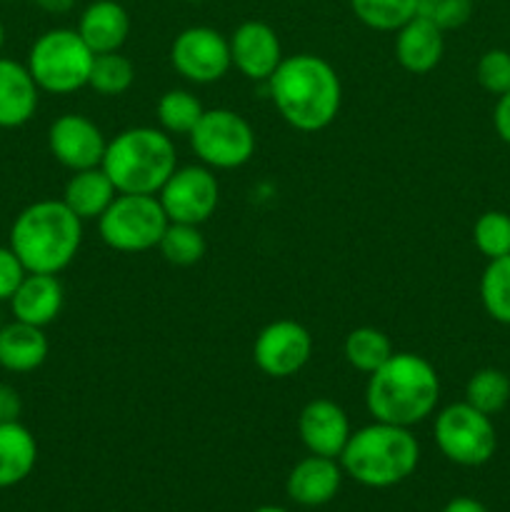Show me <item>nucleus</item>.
Listing matches in <instances>:
<instances>
[{"label": "nucleus", "mask_w": 510, "mask_h": 512, "mask_svg": "<svg viewBox=\"0 0 510 512\" xmlns=\"http://www.w3.org/2000/svg\"><path fill=\"white\" fill-rule=\"evenodd\" d=\"M135 83V68L120 50L115 53H100L93 58V68H90L88 85L100 95H115L128 93L130 85Z\"/></svg>", "instance_id": "obj_30"}, {"label": "nucleus", "mask_w": 510, "mask_h": 512, "mask_svg": "<svg viewBox=\"0 0 510 512\" xmlns=\"http://www.w3.org/2000/svg\"><path fill=\"white\" fill-rule=\"evenodd\" d=\"M93 58L78 30L53 28L35 40L25 65L43 93L70 95L88 85Z\"/></svg>", "instance_id": "obj_6"}, {"label": "nucleus", "mask_w": 510, "mask_h": 512, "mask_svg": "<svg viewBox=\"0 0 510 512\" xmlns=\"http://www.w3.org/2000/svg\"><path fill=\"white\" fill-rule=\"evenodd\" d=\"M3 48H5V25L3 20H0V53H3Z\"/></svg>", "instance_id": "obj_39"}, {"label": "nucleus", "mask_w": 510, "mask_h": 512, "mask_svg": "<svg viewBox=\"0 0 510 512\" xmlns=\"http://www.w3.org/2000/svg\"><path fill=\"white\" fill-rule=\"evenodd\" d=\"M40 88L28 65L0 55V128H20L30 123L38 110Z\"/></svg>", "instance_id": "obj_19"}, {"label": "nucleus", "mask_w": 510, "mask_h": 512, "mask_svg": "<svg viewBox=\"0 0 510 512\" xmlns=\"http://www.w3.org/2000/svg\"><path fill=\"white\" fill-rule=\"evenodd\" d=\"M48 350L50 345L43 328L20 320L0 328V368L8 373H33L45 363Z\"/></svg>", "instance_id": "obj_21"}, {"label": "nucleus", "mask_w": 510, "mask_h": 512, "mask_svg": "<svg viewBox=\"0 0 510 512\" xmlns=\"http://www.w3.org/2000/svg\"><path fill=\"white\" fill-rule=\"evenodd\" d=\"M230 60L250 80H265L283 63L280 38L263 20H245L230 35Z\"/></svg>", "instance_id": "obj_14"}, {"label": "nucleus", "mask_w": 510, "mask_h": 512, "mask_svg": "<svg viewBox=\"0 0 510 512\" xmlns=\"http://www.w3.org/2000/svg\"><path fill=\"white\" fill-rule=\"evenodd\" d=\"M433 433L440 453L463 468H480L498 448V435L490 415L480 413L465 400L440 410Z\"/></svg>", "instance_id": "obj_8"}, {"label": "nucleus", "mask_w": 510, "mask_h": 512, "mask_svg": "<svg viewBox=\"0 0 510 512\" xmlns=\"http://www.w3.org/2000/svg\"><path fill=\"white\" fill-rule=\"evenodd\" d=\"M480 300L495 323L510 325V255L488 260L480 278Z\"/></svg>", "instance_id": "obj_27"}, {"label": "nucleus", "mask_w": 510, "mask_h": 512, "mask_svg": "<svg viewBox=\"0 0 510 512\" xmlns=\"http://www.w3.org/2000/svg\"><path fill=\"white\" fill-rule=\"evenodd\" d=\"M443 512H488L480 500L475 498H465V495H460V498H453L448 505H445Z\"/></svg>", "instance_id": "obj_37"}, {"label": "nucleus", "mask_w": 510, "mask_h": 512, "mask_svg": "<svg viewBox=\"0 0 510 512\" xmlns=\"http://www.w3.org/2000/svg\"><path fill=\"white\" fill-rule=\"evenodd\" d=\"M418 15L428 18L445 33L468 23L473 15V0H420Z\"/></svg>", "instance_id": "obj_33"}, {"label": "nucleus", "mask_w": 510, "mask_h": 512, "mask_svg": "<svg viewBox=\"0 0 510 512\" xmlns=\"http://www.w3.org/2000/svg\"><path fill=\"white\" fill-rule=\"evenodd\" d=\"M100 168L113 180L118 193L158 195L178 170L175 143L163 128H128L105 148Z\"/></svg>", "instance_id": "obj_5"}, {"label": "nucleus", "mask_w": 510, "mask_h": 512, "mask_svg": "<svg viewBox=\"0 0 510 512\" xmlns=\"http://www.w3.org/2000/svg\"><path fill=\"white\" fill-rule=\"evenodd\" d=\"M205 108L200 100L188 90H168L163 98L158 100V120L160 128L168 135H190L198 120L203 118Z\"/></svg>", "instance_id": "obj_29"}, {"label": "nucleus", "mask_w": 510, "mask_h": 512, "mask_svg": "<svg viewBox=\"0 0 510 512\" xmlns=\"http://www.w3.org/2000/svg\"><path fill=\"white\" fill-rule=\"evenodd\" d=\"M438 400V373L415 353H393L383 368L370 373L365 385V408L373 420L400 428H413L430 418Z\"/></svg>", "instance_id": "obj_2"}, {"label": "nucleus", "mask_w": 510, "mask_h": 512, "mask_svg": "<svg viewBox=\"0 0 510 512\" xmlns=\"http://www.w3.org/2000/svg\"><path fill=\"white\" fill-rule=\"evenodd\" d=\"M465 403L493 418L510 403V378L498 368L478 370L465 385Z\"/></svg>", "instance_id": "obj_26"}, {"label": "nucleus", "mask_w": 510, "mask_h": 512, "mask_svg": "<svg viewBox=\"0 0 510 512\" xmlns=\"http://www.w3.org/2000/svg\"><path fill=\"white\" fill-rule=\"evenodd\" d=\"M38 463V443L23 423H0V490L23 483Z\"/></svg>", "instance_id": "obj_23"}, {"label": "nucleus", "mask_w": 510, "mask_h": 512, "mask_svg": "<svg viewBox=\"0 0 510 512\" xmlns=\"http://www.w3.org/2000/svg\"><path fill=\"white\" fill-rule=\"evenodd\" d=\"M255 512H288V510H283V508H273V505H268V508H258Z\"/></svg>", "instance_id": "obj_40"}, {"label": "nucleus", "mask_w": 510, "mask_h": 512, "mask_svg": "<svg viewBox=\"0 0 510 512\" xmlns=\"http://www.w3.org/2000/svg\"><path fill=\"white\" fill-rule=\"evenodd\" d=\"M168 223L158 195L118 193L98 218V230L103 243L118 253H145L158 248Z\"/></svg>", "instance_id": "obj_7"}, {"label": "nucleus", "mask_w": 510, "mask_h": 512, "mask_svg": "<svg viewBox=\"0 0 510 512\" xmlns=\"http://www.w3.org/2000/svg\"><path fill=\"white\" fill-rule=\"evenodd\" d=\"M340 483H343V468L338 460L308 455L290 470L285 493L303 508H320L338 495Z\"/></svg>", "instance_id": "obj_16"}, {"label": "nucleus", "mask_w": 510, "mask_h": 512, "mask_svg": "<svg viewBox=\"0 0 510 512\" xmlns=\"http://www.w3.org/2000/svg\"><path fill=\"white\" fill-rule=\"evenodd\" d=\"M475 78L480 88L493 95H503L510 90V53L503 48H493L480 55L475 65Z\"/></svg>", "instance_id": "obj_32"}, {"label": "nucleus", "mask_w": 510, "mask_h": 512, "mask_svg": "<svg viewBox=\"0 0 510 512\" xmlns=\"http://www.w3.org/2000/svg\"><path fill=\"white\" fill-rule=\"evenodd\" d=\"M493 125L498 138L503 140L505 145H510V90L498 95V103H495L493 110Z\"/></svg>", "instance_id": "obj_36"}, {"label": "nucleus", "mask_w": 510, "mask_h": 512, "mask_svg": "<svg viewBox=\"0 0 510 512\" xmlns=\"http://www.w3.org/2000/svg\"><path fill=\"white\" fill-rule=\"evenodd\" d=\"M268 90L280 118L300 133L328 128L338 118L343 103L338 73L328 60L313 53L283 58L268 78Z\"/></svg>", "instance_id": "obj_1"}, {"label": "nucleus", "mask_w": 510, "mask_h": 512, "mask_svg": "<svg viewBox=\"0 0 510 512\" xmlns=\"http://www.w3.org/2000/svg\"><path fill=\"white\" fill-rule=\"evenodd\" d=\"M35 3H38L40 8L50 10V13H65V10H70L73 0H35Z\"/></svg>", "instance_id": "obj_38"}, {"label": "nucleus", "mask_w": 510, "mask_h": 512, "mask_svg": "<svg viewBox=\"0 0 510 512\" xmlns=\"http://www.w3.org/2000/svg\"><path fill=\"white\" fill-rule=\"evenodd\" d=\"M48 148L63 168L78 173V170L103 165L108 140L90 118L78 113H65L50 125Z\"/></svg>", "instance_id": "obj_13"}, {"label": "nucleus", "mask_w": 510, "mask_h": 512, "mask_svg": "<svg viewBox=\"0 0 510 512\" xmlns=\"http://www.w3.org/2000/svg\"><path fill=\"white\" fill-rule=\"evenodd\" d=\"M340 468L365 488H393L415 473L420 463V445L410 428L378 423L350 433L340 453Z\"/></svg>", "instance_id": "obj_4"}, {"label": "nucleus", "mask_w": 510, "mask_h": 512, "mask_svg": "<svg viewBox=\"0 0 510 512\" xmlns=\"http://www.w3.org/2000/svg\"><path fill=\"white\" fill-rule=\"evenodd\" d=\"M115 195L118 190H115L113 180L105 175V170L88 168L70 175V180L65 183L63 203L85 223V220H98L113 203Z\"/></svg>", "instance_id": "obj_22"}, {"label": "nucleus", "mask_w": 510, "mask_h": 512, "mask_svg": "<svg viewBox=\"0 0 510 512\" xmlns=\"http://www.w3.org/2000/svg\"><path fill=\"white\" fill-rule=\"evenodd\" d=\"M473 243L488 260L510 255V215L503 210H488L473 225Z\"/></svg>", "instance_id": "obj_31"}, {"label": "nucleus", "mask_w": 510, "mask_h": 512, "mask_svg": "<svg viewBox=\"0 0 510 512\" xmlns=\"http://www.w3.org/2000/svg\"><path fill=\"white\" fill-rule=\"evenodd\" d=\"M395 33H398L395 35V58H398L400 68L413 75H423L438 68L445 53L443 30L438 25L430 23L423 15H415Z\"/></svg>", "instance_id": "obj_18"}, {"label": "nucleus", "mask_w": 510, "mask_h": 512, "mask_svg": "<svg viewBox=\"0 0 510 512\" xmlns=\"http://www.w3.org/2000/svg\"><path fill=\"white\" fill-rule=\"evenodd\" d=\"M393 353L395 350L388 335L378 328H370V325L350 330L343 345V355L345 360H348L350 368L360 370V373L365 375L383 368V365L393 358Z\"/></svg>", "instance_id": "obj_24"}, {"label": "nucleus", "mask_w": 510, "mask_h": 512, "mask_svg": "<svg viewBox=\"0 0 510 512\" xmlns=\"http://www.w3.org/2000/svg\"><path fill=\"white\" fill-rule=\"evenodd\" d=\"M8 245L28 273L58 275L83 245V220L63 200H38L13 220Z\"/></svg>", "instance_id": "obj_3"}, {"label": "nucleus", "mask_w": 510, "mask_h": 512, "mask_svg": "<svg viewBox=\"0 0 510 512\" xmlns=\"http://www.w3.org/2000/svg\"><path fill=\"white\" fill-rule=\"evenodd\" d=\"M158 250L170 265L190 268V265L203 260L208 243H205L203 233H200V225L168 223V228H165L163 238L158 243Z\"/></svg>", "instance_id": "obj_28"}, {"label": "nucleus", "mask_w": 510, "mask_h": 512, "mask_svg": "<svg viewBox=\"0 0 510 512\" xmlns=\"http://www.w3.org/2000/svg\"><path fill=\"white\" fill-rule=\"evenodd\" d=\"M78 33L95 55L115 53L130 35L128 10L120 0H95L80 15Z\"/></svg>", "instance_id": "obj_20"}, {"label": "nucleus", "mask_w": 510, "mask_h": 512, "mask_svg": "<svg viewBox=\"0 0 510 512\" xmlns=\"http://www.w3.org/2000/svg\"><path fill=\"white\" fill-rule=\"evenodd\" d=\"M298 433L310 455L338 460L350 440L348 413L328 398L310 400L300 410Z\"/></svg>", "instance_id": "obj_15"}, {"label": "nucleus", "mask_w": 510, "mask_h": 512, "mask_svg": "<svg viewBox=\"0 0 510 512\" xmlns=\"http://www.w3.org/2000/svg\"><path fill=\"white\" fill-rule=\"evenodd\" d=\"M313 355V335L295 320H275L265 325L253 343V360L270 378H290L308 365Z\"/></svg>", "instance_id": "obj_12"}, {"label": "nucleus", "mask_w": 510, "mask_h": 512, "mask_svg": "<svg viewBox=\"0 0 510 512\" xmlns=\"http://www.w3.org/2000/svg\"><path fill=\"white\" fill-rule=\"evenodd\" d=\"M25 275H28V270L20 263L18 255L13 253V248L0 245V303H8L13 298Z\"/></svg>", "instance_id": "obj_34"}, {"label": "nucleus", "mask_w": 510, "mask_h": 512, "mask_svg": "<svg viewBox=\"0 0 510 512\" xmlns=\"http://www.w3.org/2000/svg\"><path fill=\"white\" fill-rule=\"evenodd\" d=\"M8 303L15 320L35 325V328H45L53 320H58L60 310H63V283L58 280V275L28 273Z\"/></svg>", "instance_id": "obj_17"}, {"label": "nucleus", "mask_w": 510, "mask_h": 512, "mask_svg": "<svg viewBox=\"0 0 510 512\" xmlns=\"http://www.w3.org/2000/svg\"><path fill=\"white\" fill-rule=\"evenodd\" d=\"M170 223L203 225L215 213L220 200L218 178L208 165H185L168 178L158 193Z\"/></svg>", "instance_id": "obj_10"}, {"label": "nucleus", "mask_w": 510, "mask_h": 512, "mask_svg": "<svg viewBox=\"0 0 510 512\" xmlns=\"http://www.w3.org/2000/svg\"><path fill=\"white\" fill-rule=\"evenodd\" d=\"M188 3H205V0H188Z\"/></svg>", "instance_id": "obj_41"}, {"label": "nucleus", "mask_w": 510, "mask_h": 512, "mask_svg": "<svg viewBox=\"0 0 510 512\" xmlns=\"http://www.w3.org/2000/svg\"><path fill=\"white\" fill-rule=\"evenodd\" d=\"M170 63L190 83H215L233 65L230 43L215 28L193 25V28H185L183 33L175 35L173 45H170Z\"/></svg>", "instance_id": "obj_11"}, {"label": "nucleus", "mask_w": 510, "mask_h": 512, "mask_svg": "<svg viewBox=\"0 0 510 512\" xmlns=\"http://www.w3.org/2000/svg\"><path fill=\"white\" fill-rule=\"evenodd\" d=\"M23 415V398L8 383H0V423H18Z\"/></svg>", "instance_id": "obj_35"}, {"label": "nucleus", "mask_w": 510, "mask_h": 512, "mask_svg": "<svg viewBox=\"0 0 510 512\" xmlns=\"http://www.w3.org/2000/svg\"><path fill=\"white\" fill-rule=\"evenodd\" d=\"M188 138L200 163L215 170L240 168L255 155L253 128L243 115L228 108L205 110Z\"/></svg>", "instance_id": "obj_9"}, {"label": "nucleus", "mask_w": 510, "mask_h": 512, "mask_svg": "<svg viewBox=\"0 0 510 512\" xmlns=\"http://www.w3.org/2000/svg\"><path fill=\"white\" fill-rule=\"evenodd\" d=\"M420 0H350L355 18L373 30L395 33L418 15Z\"/></svg>", "instance_id": "obj_25"}]
</instances>
